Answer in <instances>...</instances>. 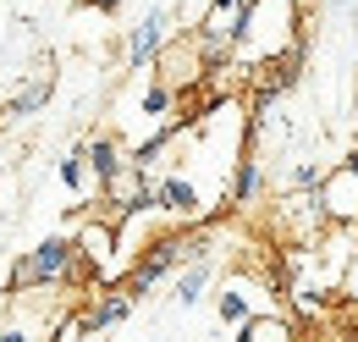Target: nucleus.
Instances as JSON below:
<instances>
[{
    "instance_id": "f257e3e1",
    "label": "nucleus",
    "mask_w": 358,
    "mask_h": 342,
    "mask_svg": "<svg viewBox=\"0 0 358 342\" xmlns=\"http://www.w3.org/2000/svg\"><path fill=\"white\" fill-rule=\"evenodd\" d=\"M89 282H99V276L83 265L78 238L55 232V238H45V243H34L22 259H11L6 293H11V299H22V293H39V287H89Z\"/></svg>"
},
{
    "instance_id": "f03ea898",
    "label": "nucleus",
    "mask_w": 358,
    "mask_h": 342,
    "mask_svg": "<svg viewBox=\"0 0 358 342\" xmlns=\"http://www.w3.org/2000/svg\"><path fill=\"white\" fill-rule=\"evenodd\" d=\"M210 243H215L210 221H193V226H177V232L149 238V243H143V254L133 259V271H127V282H122V293L143 299V293H149V287H160L171 271L193 265V259H210Z\"/></svg>"
},
{
    "instance_id": "7ed1b4c3",
    "label": "nucleus",
    "mask_w": 358,
    "mask_h": 342,
    "mask_svg": "<svg viewBox=\"0 0 358 342\" xmlns=\"http://www.w3.org/2000/svg\"><path fill=\"white\" fill-rule=\"evenodd\" d=\"M314 193H320V210H325L331 226H353V221H358V166H353V160L331 166L325 177H320Z\"/></svg>"
},
{
    "instance_id": "20e7f679",
    "label": "nucleus",
    "mask_w": 358,
    "mask_h": 342,
    "mask_svg": "<svg viewBox=\"0 0 358 342\" xmlns=\"http://www.w3.org/2000/svg\"><path fill=\"white\" fill-rule=\"evenodd\" d=\"M133 303H138L133 293H122V287H105V293H99V299H94L89 309L78 315V320H66V331H72V337H83V342H94V337H105L110 326H122V320L133 315Z\"/></svg>"
},
{
    "instance_id": "39448f33",
    "label": "nucleus",
    "mask_w": 358,
    "mask_h": 342,
    "mask_svg": "<svg viewBox=\"0 0 358 342\" xmlns=\"http://www.w3.org/2000/svg\"><path fill=\"white\" fill-rule=\"evenodd\" d=\"M155 78H160L166 88H177V94H187V88L204 83V61H199V44H193V34H182V39H171L166 50H160Z\"/></svg>"
},
{
    "instance_id": "423d86ee",
    "label": "nucleus",
    "mask_w": 358,
    "mask_h": 342,
    "mask_svg": "<svg viewBox=\"0 0 358 342\" xmlns=\"http://www.w3.org/2000/svg\"><path fill=\"white\" fill-rule=\"evenodd\" d=\"M155 210L182 221V226H193V221H204V199H199V188L182 171H166V177H155Z\"/></svg>"
},
{
    "instance_id": "0eeeda50",
    "label": "nucleus",
    "mask_w": 358,
    "mask_h": 342,
    "mask_svg": "<svg viewBox=\"0 0 358 342\" xmlns=\"http://www.w3.org/2000/svg\"><path fill=\"white\" fill-rule=\"evenodd\" d=\"M259 193H265V166H259V155H254V138L243 132L237 166H231V177H226V210H248Z\"/></svg>"
},
{
    "instance_id": "6e6552de",
    "label": "nucleus",
    "mask_w": 358,
    "mask_h": 342,
    "mask_svg": "<svg viewBox=\"0 0 358 342\" xmlns=\"http://www.w3.org/2000/svg\"><path fill=\"white\" fill-rule=\"evenodd\" d=\"M171 44V17L155 6L143 22L133 28V39H127V72H143V67H155L160 61V50Z\"/></svg>"
},
{
    "instance_id": "1a4fd4ad",
    "label": "nucleus",
    "mask_w": 358,
    "mask_h": 342,
    "mask_svg": "<svg viewBox=\"0 0 358 342\" xmlns=\"http://www.w3.org/2000/svg\"><path fill=\"white\" fill-rule=\"evenodd\" d=\"M50 94H55V67H39L28 83L6 100V111H0V116H6V122H28V116H39V111L50 105Z\"/></svg>"
},
{
    "instance_id": "9d476101",
    "label": "nucleus",
    "mask_w": 358,
    "mask_h": 342,
    "mask_svg": "<svg viewBox=\"0 0 358 342\" xmlns=\"http://www.w3.org/2000/svg\"><path fill=\"white\" fill-rule=\"evenodd\" d=\"M83 155H89L94 188H105L110 177H122V171H127V149H122V138H116V132H94L89 144H83Z\"/></svg>"
},
{
    "instance_id": "9b49d317",
    "label": "nucleus",
    "mask_w": 358,
    "mask_h": 342,
    "mask_svg": "<svg viewBox=\"0 0 358 342\" xmlns=\"http://www.w3.org/2000/svg\"><path fill=\"white\" fill-rule=\"evenodd\" d=\"M116 243H122V232L110 226V221H83V232H78V249H83V265H89L94 276L105 282V265H110V254H116Z\"/></svg>"
},
{
    "instance_id": "f8f14e48",
    "label": "nucleus",
    "mask_w": 358,
    "mask_h": 342,
    "mask_svg": "<svg viewBox=\"0 0 358 342\" xmlns=\"http://www.w3.org/2000/svg\"><path fill=\"white\" fill-rule=\"evenodd\" d=\"M237 342H298V326H292L281 309H270V315H248V320L237 326Z\"/></svg>"
},
{
    "instance_id": "ddd939ff",
    "label": "nucleus",
    "mask_w": 358,
    "mask_h": 342,
    "mask_svg": "<svg viewBox=\"0 0 358 342\" xmlns=\"http://www.w3.org/2000/svg\"><path fill=\"white\" fill-rule=\"evenodd\" d=\"M210 276H215V265H210V259L182 265V271H177V293H171V299H177V309H193V303L204 299V293H210Z\"/></svg>"
},
{
    "instance_id": "4468645a",
    "label": "nucleus",
    "mask_w": 358,
    "mask_h": 342,
    "mask_svg": "<svg viewBox=\"0 0 358 342\" xmlns=\"http://www.w3.org/2000/svg\"><path fill=\"white\" fill-rule=\"evenodd\" d=\"M177 88H166L160 83V78H155V83L143 88V100H138V111H143V116H149V122H171V111H177Z\"/></svg>"
},
{
    "instance_id": "2eb2a0df",
    "label": "nucleus",
    "mask_w": 358,
    "mask_h": 342,
    "mask_svg": "<svg viewBox=\"0 0 358 342\" xmlns=\"http://www.w3.org/2000/svg\"><path fill=\"white\" fill-rule=\"evenodd\" d=\"M55 177H61V188H72V193H89V155H83V144L72 149V155H61V166H55Z\"/></svg>"
},
{
    "instance_id": "dca6fc26",
    "label": "nucleus",
    "mask_w": 358,
    "mask_h": 342,
    "mask_svg": "<svg viewBox=\"0 0 358 342\" xmlns=\"http://www.w3.org/2000/svg\"><path fill=\"white\" fill-rule=\"evenodd\" d=\"M215 315H221L226 326H243V320L254 315V303H248V287H237V282H231L221 299H215Z\"/></svg>"
},
{
    "instance_id": "f3484780",
    "label": "nucleus",
    "mask_w": 358,
    "mask_h": 342,
    "mask_svg": "<svg viewBox=\"0 0 358 342\" xmlns=\"http://www.w3.org/2000/svg\"><path fill=\"white\" fill-rule=\"evenodd\" d=\"M78 6H83V11H99V17H116V11H122V0H78Z\"/></svg>"
},
{
    "instance_id": "a211bd4d",
    "label": "nucleus",
    "mask_w": 358,
    "mask_h": 342,
    "mask_svg": "<svg viewBox=\"0 0 358 342\" xmlns=\"http://www.w3.org/2000/svg\"><path fill=\"white\" fill-rule=\"evenodd\" d=\"M0 342H39L34 331H22V326H0Z\"/></svg>"
},
{
    "instance_id": "6ab92c4d",
    "label": "nucleus",
    "mask_w": 358,
    "mask_h": 342,
    "mask_svg": "<svg viewBox=\"0 0 358 342\" xmlns=\"http://www.w3.org/2000/svg\"><path fill=\"white\" fill-rule=\"evenodd\" d=\"M243 6H248V0H210L204 11H243Z\"/></svg>"
},
{
    "instance_id": "aec40b11",
    "label": "nucleus",
    "mask_w": 358,
    "mask_h": 342,
    "mask_svg": "<svg viewBox=\"0 0 358 342\" xmlns=\"http://www.w3.org/2000/svg\"><path fill=\"white\" fill-rule=\"evenodd\" d=\"M348 160H353V166H358V149H353V155H348Z\"/></svg>"
},
{
    "instance_id": "412c9836",
    "label": "nucleus",
    "mask_w": 358,
    "mask_h": 342,
    "mask_svg": "<svg viewBox=\"0 0 358 342\" xmlns=\"http://www.w3.org/2000/svg\"><path fill=\"white\" fill-rule=\"evenodd\" d=\"M149 342H166V337H149Z\"/></svg>"
},
{
    "instance_id": "4be33fe9",
    "label": "nucleus",
    "mask_w": 358,
    "mask_h": 342,
    "mask_svg": "<svg viewBox=\"0 0 358 342\" xmlns=\"http://www.w3.org/2000/svg\"><path fill=\"white\" fill-rule=\"evenodd\" d=\"M94 342H105V337H94Z\"/></svg>"
}]
</instances>
